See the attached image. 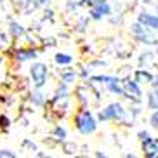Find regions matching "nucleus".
<instances>
[{"label": "nucleus", "instance_id": "20", "mask_svg": "<svg viewBox=\"0 0 158 158\" xmlns=\"http://www.w3.org/2000/svg\"><path fill=\"white\" fill-rule=\"evenodd\" d=\"M9 125H10V120H9V118H7L5 115H0V127H2V129H7Z\"/></svg>", "mask_w": 158, "mask_h": 158}, {"label": "nucleus", "instance_id": "1", "mask_svg": "<svg viewBox=\"0 0 158 158\" xmlns=\"http://www.w3.org/2000/svg\"><path fill=\"white\" fill-rule=\"evenodd\" d=\"M75 127H77V130L80 134L90 135L98 130V120L94 118L90 110H82L78 115L75 116Z\"/></svg>", "mask_w": 158, "mask_h": 158}, {"label": "nucleus", "instance_id": "25", "mask_svg": "<svg viewBox=\"0 0 158 158\" xmlns=\"http://www.w3.org/2000/svg\"><path fill=\"white\" fill-rule=\"evenodd\" d=\"M153 84H155V85H158V78H156V82H153Z\"/></svg>", "mask_w": 158, "mask_h": 158}, {"label": "nucleus", "instance_id": "18", "mask_svg": "<svg viewBox=\"0 0 158 158\" xmlns=\"http://www.w3.org/2000/svg\"><path fill=\"white\" fill-rule=\"evenodd\" d=\"M149 123H151L153 129L158 130V110H153V115L149 116Z\"/></svg>", "mask_w": 158, "mask_h": 158}, {"label": "nucleus", "instance_id": "8", "mask_svg": "<svg viewBox=\"0 0 158 158\" xmlns=\"http://www.w3.org/2000/svg\"><path fill=\"white\" fill-rule=\"evenodd\" d=\"M137 21H139L141 24H144V26H148V28L158 31V16L151 14V12H139Z\"/></svg>", "mask_w": 158, "mask_h": 158}, {"label": "nucleus", "instance_id": "9", "mask_svg": "<svg viewBox=\"0 0 158 158\" xmlns=\"http://www.w3.org/2000/svg\"><path fill=\"white\" fill-rule=\"evenodd\" d=\"M37 51L35 49H19V51H16L14 57L16 61H19V63H24V61H33L35 57H37Z\"/></svg>", "mask_w": 158, "mask_h": 158}, {"label": "nucleus", "instance_id": "21", "mask_svg": "<svg viewBox=\"0 0 158 158\" xmlns=\"http://www.w3.org/2000/svg\"><path fill=\"white\" fill-rule=\"evenodd\" d=\"M101 2H106V0H85V4H89L90 7L96 5V4H101Z\"/></svg>", "mask_w": 158, "mask_h": 158}, {"label": "nucleus", "instance_id": "22", "mask_svg": "<svg viewBox=\"0 0 158 158\" xmlns=\"http://www.w3.org/2000/svg\"><path fill=\"white\" fill-rule=\"evenodd\" d=\"M148 137H149V134L146 132V130H141V132H139V139H141V141L148 139Z\"/></svg>", "mask_w": 158, "mask_h": 158}, {"label": "nucleus", "instance_id": "15", "mask_svg": "<svg viewBox=\"0 0 158 158\" xmlns=\"http://www.w3.org/2000/svg\"><path fill=\"white\" fill-rule=\"evenodd\" d=\"M75 80H77V73H75L73 70H70V71H63V73H61V82H63L64 85L73 84Z\"/></svg>", "mask_w": 158, "mask_h": 158}, {"label": "nucleus", "instance_id": "10", "mask_svg": "<svg viewBox=\"0 0 158 158\" xmlns=\"http://www.w3.org/2000/svg\"><path fill=\"white\" fill-rule=\"evenodd\" d=\"M30 101L35 104V106H42L44 102H45V94L42 92V89L35 87L31 90V94H30Z\"/></svg>", "mask_w": 158, "mask_h": 158}, {"label": "nucleus", "instance_id": "24", "mask_svg": "<svg viewBox=\"0 0 158 158\" xmlns=\"http://www.w3.org/2000/svg\"><path fill=\"white\" fill-rule=\"evenodd\" d=\"M35 2H37V5H44V4H47L49 0H35Z\"/></svg>", "mask_w": 158, "mask_h": 158}, {"label": "nucleus", "instance_id": "19", "mask_svg": "<svg viewBox=\"0 0 158 158\" xmlns=\"http://www.w3.org/2000/svg\"><path fill=\"white\" fill-rule=\"evenodd\" d=\"M16 153L10 149H0V158H14Z\"/></svg>", "mask_w": 158, "mask_h": 158}, {"label": "nucleus", "instance_id": "13", "mask_svg": "<svg viewBox=\"0 0 158 158\" xmlns=\"http://www.w3.org/2000/svg\"><path fill=\"white\" fill-rule=\"evenodd\" d=\"M108 90L113 94H120V96H123V85H122V82L118 78H115V77H111V80L108 82Z\"/></svg>", "mask_w": 158, "mask_h": 158}, {"label": "nucleus", "instance_id": "17", "mask_svg": "<svg viewBox=\"0 0 158 158\" xmlns=\"http://www.w3.org/2000/svg\"><path fill=\"white\" fill-rule=\"evenodd\" d=\"M52 135H54V139L56 141H61V143H63V141L66 139V129L64 127H61V125H57L56 129L52 130Z\"/></svg>", "mask_w": 158, "mask_h": 158}, {"label": "nucleus", "instance_id": "6", "mask_svg": "<svg viewBox=\"0 0 158 158\" xmlns=\"http://www.w3.org/2000/svg\"><path fill=\"white\" fill-rule=\"evenodd\" d=\"M111 14V7H110V4L106 2H101V4H96L90 7V12H89V16L94 19V21H101L102 18H106V16Z\"/></svg>", "mask_w": 158, "mask_h": 158}, {"label": "nucleus", "instance_id": "4", "mask_svg": "<svg viewBox=\"0 0 158 158\" xmlns=\"http://www.w3.org/2000/svg\"><path fill=\"white\" fill-rule=\"evenodd\" d=\"M30 77H31L33 87L42 89L47 84V77H49V68L44 63H33L30 68Z\"/></svg>", "mask_w": 158, "mask_h": 158}, {"label": "nucleus", "instance_id": "11", "mask_svg": "<svg viewBox=\"0 0 158 158\" xmlns=\"http://www.w3.org/2000/svg\"><path fill=\"white\" fill-rule=\"evenodd\" d=\"M134 80L137 84H151V82H153V75L149 73L148 70H137Z\"/></svg>", "mask_w": 158, "mask_h": 158}, {"label": "nucleus", "instance_id": "16", "mask_svg": "<svg viewBox=\"0 0 158 158\" xmlns=\"http://www.w3.org/2000/svg\"><path fill=\"white\" fill-rule=\"evenodd\" d=\"M148 106L149 110H158V89L148 94Z\"/></svg>", "mask_w": 158, "mask_h": 158}, {"label": "nucleus", "instance_id": "7", "mask_svg": "<svg viewBox=\"0 0 158 158\" xmlns=\"http://www.w3.org/2000/svg\"><path fill=\"white\" fill-rule=\"evenodd\" d=\"M143 151L149 158H158V139L149 135L148 139L143 141Z\"/></svg>", "mask_w": 158, "mask_h": 158}, {"label": "nucleus", "instance_id": "12", "mask_svg": "<svg viewBox=\"0 0 158 158\" xmlns=\"http://www.w3.org/2000/svg\"><path fill=\"white\" fill-rule=\"evenodd\" d=\"M9 33L12 35L14 38H19V37H24V26L21 23H18V21H10L9 24Z\"/></svg>", "mask_w": 158, "mask_h": 158}, {"label": "nucleus", "instance_id": "2", "mask_svg": "<svg viewBox=\"0 0 158 158\" xmlns=\"http://www.w3.org/2000/svg\"><path fill=\"white\" fill-rule=\"evenodd\" d=\"M125 115H127L125 108L122 106L120 102H111V104H108L106 108H102L99 111L98 118L101 122H111V120H123Z\"/></svg>", "mask_w": 158, "mask_h": 158}, {"label": "nucleus", "instance_id": "5", "mask_svg": "<svg viewBox=\"0 0 158 158\" xmlns=\"http://www.w3.org/2000/svg\"><path fill=\"white\" fill-rule=\"evenodd\" d=\"M122 85H123V96L129 99H132V101H141V96H143V92H141L139 89V84L135 82V80H123L122 82Z\"/></svg>", "mask_w": 158, "mask_h": 158}, {"label": "nucleus", "instance_id": "3", "mask_svg": "<svg viewBox=\"0 0 158 158\" xmlns=\"http://www.w3.org/2000/svg\"><path fill=\"white\" fill-rule=\"evenodd\" d=\"M130 31H132V35H134V38H135V40H137V42H141V44H148V45H155V44L158 42V40H156V37H155L153 33H151V28H148V26H144V24H141L139 21L132 24V28H130Z\"/></svg>", "mask_w": 158, "mask_h": 158}, {"label": "nucleus", "instance_id": "14", "mask_svg": "<svg viewBox=\"0 0 158 158\" xmlns=\"http://www.w3.org/2000/svg\"><path fill=\"white\" fill-rule=\"evenodd\" d=\"M54 63L59 66H70L73 63V56L66 54V52H57L56 56H54Z\"/></svg>", "mask_w": 158, "mask_h": 158}, {"label": "nucleus", "instance_id": "23", "mask_svg": "<svg viewBox=\"0 0 158 158\" xmlns=\"http://www.w3.org/2000/svg\"><path fill=\"white\" fill-rule=\"evenodd\" d=\"M68 2H70V5H75V7L80 4H85V0H68Z\"/></svg>", "mask_w": 158, "mask_h": 158}]
</instances>
